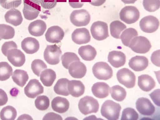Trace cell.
<instances>
[{"label":"cell","instance_id":"6da1fadb","mask_svg":"<svg viewBox=\"0 0 160 120\" xmlns=\"http://www.w3.org/2000/svg\"><path fill=\"white\" fill-rule=\"evenodd\" d=\"M121 108L120 104L111 100H107L101 107V115L108 120H118L119 118Z\"/></svg>","mask_w":160,"mask_h":120},{"label":"cell","instance_id":"7a4b0ae2","mask_svg":"<svg viewBox=\"0 0 160 120\" xmlns=\"http://www.w3.org/2000/svg\"><path fill=\"white\" fill-rule=\"evenodd\" d=\"M40 0H23L22 12L25 19L29 21L38 18L41 11Z\"/></svg>","mask_w":160,"mask_h":120},{"label":"cell","instance_id":"3957f363","mask_svg":"<svg viewBox=\"0 0 160 120\" xmlns=\"http://www.w3.org/2000/svg\"><path fill=\"white\" fill-rule=\"evenodd\" d=\"M78 106L80 112L87 115L98 112L99 105L98 100L92 97L87 96L80 99Z\"/></svg>","mask_w":160,"mask_h":120},{"label":"cell","instance_id":"277c9868","mask_svg":"<svg viewBox=\"0 0 160 120\" xmlns=\"http://www.w3.org/2000/svg\"><path fill=\"white\" fill-rule=\"evenodd\" d=\"M128 47L135 52L145 54L150 51L152 46L148 38L143 36H138L135 37L131 40Z\"/></svg>","mask_w":160,"mask_h":120},{"label":"cell","instance_id":"5b68a950","mask_svg":"<svg viewBox=\"0 0 160 120\" xmlns=\"http://www.w3.org/2000/svg\"><path fill=\"white\" fill-rule=\"evenodd\" d=\"M92 70L94 76L98 79L106 81L112 77V68L106 62H97L93 67Z\"/></svg>","mask_w":160,"mask_h":120},{"label":"cell","instance_id":"8992f818","mask_svg":"<svg viewBox=\"0 0 160 120\" xmlns=\"http://www.w3.org/2000/svg\"><path fill=\"white\" fill-rule=\"evenodd\" d=\"M62 53L61 48L56 44L48 45L44 51V59L49 65H56L60 62Z\"/></svg>","mask_w":160,"mask_h":120},{"label":"cell","instance_id":"52a82bcc","mask_svg":"<svg viewBox=\"0 0 160 120\" xmlns=\"http://www.w3.org/2000/svg\"><path fill=\"white\" fill-rule=\"evenodd\" d=\"M70 18L71 22L75 26H86L91 21V16L85 9L75 10L71 13Z\"/></svg>","mask_w":160,"mask_h":120},{"label":"cell","instance_id":"ba28073f","mask_svg":"<svg viewBox=\"0 0 160 120\" xmlns=\"http://www.w3.org/2000/svg\"><path fill=\"white\" fill-rule=\"evenodd\" d=\"M120 19L128 24L134 23L138 21L140 18V12L136 7H125L120 11Z\"/></svg>","mask_w":160,"mask_h":120},{"label":"cell","instance_id":"9c48e42d","mask_svg":"<svg viewBox=\"0 0 160 120\" xmlns=\"http://www.w3.org/2000/svg\"><path fill=\"white\" fill-rule=\"evenodd\" d=\"M91 32L93 38L98 41H102L109 37L108 24L102 21L94 22L91 26Z\"/></svg>","mask_w":160,"mask_h":120},{"label":"cell","instance_id":"30bf717a","mask_svg":"<svg viewBox=\"0 0 160 120\" xmlns=\"http://www.w3.org/2000/svg\"><path fill=\"white\" fill-rule=\"evenodd\" d=\"M117 78L120 83L127 88H133L135 85L136 76L135 74L127 68L119 70L117 73Z\"/></svg>","mask_w":160,"mask_h":120},{"label":"cell","instance_id":"8fae6325","mask_svg":"<svg viewBox=\"0 0 160 120\" xmlns=\"http://www.w3.org/2000/svg\"><path fill=\"white\" fill-rule=\"evenodd\" d=\"M139 25L142 31L148 33L155 32L159 26L158 20L155 17L149 15L144 17L140 21Z\"/></svg>","mask_w":160,"mask_h":120},{"label":"cell","instance_id":"7c38bea8","mask_svg":"<svg viewBox=\"0 0 160 120\" xmlns=\"http://www.w3.org/2000/svg\"><path fill=\"white\" fill-rule=\"evenodd\" d=\"M24 92L28 98H35L44 92V88L38 80L32 79L30 80L25 87Z\"/></svg>","mask_w":160,"mask_h":120},{"label":"cell","instance_id":"4fadbf2b","mask_svg":"<svg viewBox=\"0 0 160 120\" xmlns=\"http://www.w3.org/2000/svg\"><path fill=\"white\" fill-rule=\"evenodd\" d=\"M45 36L48 42L51 43H58L63 38L65 32L58 26H53L48 28Z\"/></svg>","mask_w":160,"mask_h":120},{"label":"cell","instance_id":"5bb4252c","mask_svg":"<svg viewBox=\"0 0 160 120\" xmlns=\"http://www.w3.org/2000/svg\"><path fill=\"white\" fill-rule=\"evenodd\" d=\"M136 107L141 115L151 116L155 113V106L148 98H138L136 102Z\"/></svg>","mask_w":160,"mask_h":120},{"label":"cell","instance_id":"9a60e30c","mask_svg":"<svg viewBox=\"0 0 160 120\" xmlns=\"http://www.w3.org/2000/svg\"><path fill=\"white\" fill-rule=\"evenodd\" d=\"M8 59L14 66L21 67L25 64V55L22 51L18 48H12L8 51Z\"/></svg>","mask_w":160,"mask_h":120},{"label":"cell","instance_id":"2e32d148","mask_svg":"<svg viewBox=\"0 0 160 120\" xmlns=\"http://www.w3.org/2000/svg\"><path fill=\"white\" fill-rule=\"evenodd\" d=\"M89 31L86 28H77L72 34V39L76 44L82 45L88 43L91 41Z\"/></svg>","mask_w":160,"mask_h":120},{"label":"cell","instance_id":"e0dca14e","mask_svg":"<svg viewBox=\"0 0 160 120\" xmlns=\"http://www.w3.org/2000/svg\"><path fill=\"white\" fill-rule=\"evenodd\" d=\"M70 75L74 78H81L85 77L87 69L85 64L80 61L71 63L68 67Z\"/></svg>","mask_w":160,"mask_h":120},{"label":"cell","instance_id":"ac0fdd59","mask_svg":"<svg viewBox=\"0 0 160 120\" xmlns=\"http://www.w3.org/2000/svg\"><path fill=\"white\" fill-rule=\"evenodd\" d=\"M108 62L114 68H121L125 65L126 58L125 54L121 51H113L109 52Z\"/></svg>","mask_w":160,"mask_h":120},{"label":"cell","instance_id":"d6986e66","mask_svg":"<svg viewBox=\"0 0 160 120\" xmlns=\"http://www.w3.org/2000/svg\"><path fill=\"white\" fill-rule=\"evenodd\" d=\"M128 65L131 69L135 71H143L148 68V60L145 57L136 56L129 60Z\"/></svg>","mask_w":160,"mask_h":120},{"label":"cell","instance_id":"ffe728a7","mask_svg":"<svg viewBox=\"0 0 160 120\" xmlns=\"http://www.w3.org/2000/svg\"><path fill=\"white\" fill-rule=\"evenodd\" d=\"M21 48L26 53L33 54L39 50V43L36 38L28 37L23 40L21 42Z\"/></svg>","mask_w":160,"mask_h":120},{"label":"cell","instance_id":"44dd1931","mask_svg":"<svg viewBox=\"0 0 160 120\" xmlns=\"http://www.w3.org/2000/svg\"><path fill=\"white\" fill-rule=\"evenodd\" d=\"M68 88L69 94L75 98H78L83 95L85 87L81 81L71 80L68 81Z\"/></svg>","mask_w":160,"mask_h":120},{"label":"cell","instance_id":"7402d4cb","mask_svg":"<svg viewBox=\"0 0 160 120\" xmlns=\"http://www.w3.org/2000/svg\"><path fill=\"white\" fill-rule=\"evenodd\" d=\"M46 29V24L41 20H37L31 22L28 27L29 33L31 35L36 37L43 35Z\"/></svg>","mask_w":160,"mask_h":120},{"label":"cell","instance_id":"603a6c76","mask_svg":"<svg viewBox=\"0 0 160 120\" xmlns=\"http://www.w3.org/2000/svg\"><path fill=\"white\" fill-rule=\"evenodd\" d=\"M70 103L65 98L57 97L52 100L51 107L53 111L59 113H64L69 109Z\"/></svg>","mask_w":160,"mask_h":120},{"label":"cell","instance_id":"cb8c5ba5","mask_svg":"<svg viewBox=\"0 0 160 120\" xmlns=\"http://www.w3.org/2000/svg\"><path fill=\"white\" fill-rule=\"evenodd\" d=\"M5 18L8 23L17 27L22 23L23 18L21 13L15 8H12L5 14Z\"/></svg>","mask_w":160,"mask_h":120},{"label":"cell","instance_id":"d4e9b609","mask_svg":"<svg viewBox=\"0 0 160 120\" xmlns=\"http://www.w3.org/2000/svg\"><path fill=\"white\" fill-rule=\"evenodd\" d=\"M138 85L142 91L149 92L155 88L156 82L149 75H142L138 77Z\"/></svg>","mask_w":160,"mask_h":120},{"label":"cell","instance_id":"484cf974","mask_svg":"<svg viewBox=\"0 0 160 120\" xmlns=\"http://www.w3.org/2000/svg\"><path fill=\"white\" fill-rule=\"evenodd\" d=\"M109 85L104 82H98L93 85L92 92L97 98H104L109 95Z\"/></svg>","mask_w":160,"mask_h":120},{"label":"cell","instance_id":"4316f807","mask_svg":"<svg viewBox=\"0 0 160 120\" xmlns=\"http://www.w3.org/2000/svg\"><path fill=\"white\" fill-rule=\"evenodd\" d=\"M78 53L82 59L86 61H91L95 59L97 52L92 46L88 45L80 47Z\"/></svg>","mask_w":160,"mask_h":120},{"label":"cell","instance_id":"83f0119b","mask_svg":"<svg viewBox=\"0 0 160 120\" xmlns=\"http://www.w3.org/2000/svg\"><path fill=\"white\" fill-rule=\"evenodd\" d=\"M56 78V74L55 71L49 68L42 71L40 76V80L44 86L50 87L53 85Z\"/></svg>","mask_w":160,"mask_h":120},{"label":"cell","instance_id":"f1b7e54d","mask_svg":"<svg viewBox=\"0 0 160 120\" xmlns=\"http://www.w3.org/2000/svg\"><path fill=\"white\" fill-rule=\"evenodd\" d=\"M12 74V78L13 81L17 85L21 88L25 85L29 79L28 73L23 70H16Z\"/></svg>","mask_w":160,"mask_h":120},{"label":"cell","instance_id":"f546056e","mask_svg":"<svg viewBox=\"0 0 160 120\" xmlns=\"http://www.w3.org/2000/svg\"><path fill=\"white\" fill-rule=\"evenodd\" d=\"M69 80L66 78H61L58 80L54 88V91L58 95L68 96L69 95L68 89Z\"/></svg>","mask_w":160,"mask_h":120},{"label":"cell","instance_id":"4dcf8cb0","mask_svg":"<svg viewBox=\"0 0 160 120\" xmlns=\"http://www.w3.org/2000/svg\"><path fill=\"white\" fill-rule=\"evenodd\" d=\"M127 28L125 24L119 21H112L110 25V32L114 38L119 39L121 32Z\"/></svg>","mask_w":160,"mask_h":120},{"label":"cell","instance_id":"1f68e13d","mask_svg":"<svg viewBox=\"0 0 160 120\" xmlns=\"http://www.w3.org/2000/svg\"><path fill=\"white\" fill-rule=\"evenodd\" d=\"M110 91L113 99L118 102L123 101L126 97V91L125 88L119 85L114 86L110 88Z\"/></svg>","mask_w":160,"mask_h":120},{"label":"cell","instance_id":"d6a6232c","mask_svg":"<svg viewBox=\"0 0 160 120\" xmlns=\"http://www.w3.org/2000/svg\"><path fill=\"white\" fill-rule=\"evenodd\" d=\"M138 35V32L136 30L133 28H130L125 30L122 32L120 38L122 44L125 46L128 47L131 40Z\"/></svg>","mask_w":160,"mask_h":120},{"label":"cell","instance_id":"836d02e7","mask_svg":"<svg viewBox=\"0 0 160 120\" xmlns=\"http://www.w3.org/2000/svg\"><path fill=\"white\" fill-rule=\"evenodd\" d=\"M17 116L16 110L11 106L5 107L0 112V118L2 120H14Z\"/></svg>","mask_w":160,"mask_h":120},{"label":"cell","instance_id":"e575fe53","mask_svg":"<svg viewBox=\"0 0 160 120\" xmlns=\"http://www.w3.org/2000/svg\"><path fill=\"white\" fill-rule=\"evenodd\" d=\"M12 67L8 62H0V81H5L9 79L12 75Z\"/></svg>","mask_w":160,"mask_h":120},{"label":"cell","instance_id":"d590c367","mask_svg":"<svg viewBox=\"0 0 160 120\" xmlns=\"http://www.w3.org/2000/svg\"><path fill=\"white\" fill-rule=\"evenodd\" d=\"M15 35V30L12 27L5 24H0V38L1 39H11Z\"/></svg>","mask_w":160,"mask_h":120},{"label":"cell","instance_id":"8d00e7d4","mask_svg":"<svg viewBox=\"0 0 160 120\" xmlns=\"http://www.w3.org/2000/svg\"><path fill=\"white\" fill-rule=\"evenodd\" d=\"M63 66L67 69H68L70 64L76 61H80V59L78 56L75 53L67 52L64 54L61 57Z\"/></svg>","mask_w":160,"mask_h":120},{"label":"cell","instance_id":"74e56055","mask_svg":"<svg viewBox=\"0 0 160 120\" xmlns=\"http://www.w3.org/2000/svg\"><path fill=\"white\" fill-rule=\"evenodd\" d=\"M35 105L38 110L45 111L50 106V101L48 97L45 95L38 96L35 101Z\"/></svg>","mask_w":160,"mask_h":120},{"label":"cell","instance_id":"f35d334b","mask_svg":"<svg viewBox=\"0 0 160 120\" xmlns=\"http://www.w3.org/2000/svg\"><path fill=\"white\" fill-rule=\"evenodd\" d=\"M48 68L46 64L43 61L38 59L34 60L31 64V69L35 75L39 77L41 72Z\"/></svg>","mask_w":160,"mask_h":120},{"label":"cell","instance_id":"ab89813d","mask_svg":"<svg viewBox=\"0 0 160 120\" xmlns=\"http://www.w3.org/2000/svg\"><path fill=\"white\" fill-rule=\"evenodd\" d=\"M143 5L147 11L154 12L159 9L160 7V0H143Z\"/></svg>","mask_w":160,"mask_h":120},{"label":"cell","instance_id":"60d3db41","mask_svg":"<svg viewBox=\"0 0 160 120\" xmlns=\"http://www.w3.org/2000/svg\"><path fill=\"white\" fill-rule=\"evenodd\" d=\"M138 118V113L133 108H127L122 111L121 120H137Z\"/></svg>","mask_w":160,"mask_h":120},{"label":"cell","instance_id":"b9f144b4","mask_svg":"<svg viewBox=\"0 0 160 120\" xmlns=\"http://www.w3.org/2000/svg\"><path fill=\"white\" fill-rule=\"evenodd\" d=\"M22 0H0V5L6 9L18 8Z\"/></svg>","mask_w":160,"mask_h":120},{"label":"cell","instance_id":"7bdbcfd3","mask_svg":"<svg viewBox=\"0 0 160 120\" xmlns=\"http://www.w3.org/2000/svg\"><path fill=\"white\" fill-rule=\"evenodd\" d=\"M18 48V46L16 43L13 41H8L4 43L2 45L1 51L3 54L7 57L8 51L12 48Z\"/></svg>","mask_w":160,"mask_h":120},{"label":"cell","instance_id":"ee69618b","mask_svg":"<svg viewBox=\"0 0 160 120\" xmlns=\"http://www.w3.org/2000/svg\"><path fill=\"white\" fill-rule=\"evenodd\" d=\"M40 5L46 9L53 8L57 4V0H40Z\"/></svg>","mask_w":160,"mask_h":120},{"label":"cell","instance_id":"f6af8a7d","mask_svg":"<svg viewBox=\"0 0 160 120\" xmlns=\"http://www.w3.org/2000/svg\"><path fill=\"white\" fill-rule=\"evenodd\" d=\"M160 89L155 90L153 92L149 94L150 98L152 99V101L156 105L160 107Z\"/></svg>","mask_w":160,"mask_h":120},{"label":"cell","instance_id":"bcb514c9","mask_svg":"<svg viewBox=\"0 0 160 120\" xmlns=\"http://www.w3.org/2000/svg\"><path fill=\"white\" fill-rule=\"evenodd\" d=\"M68 2L73 8H82L85 2H87V0H68Z\"/></svg>","mask_w":160,"mask_h":120},{"label":"cell","instance_id":"7dc6e473","mask_svg":"<svg viewBox=\"0 0 160 120\" xmlns=\"http://www.w3.org/2000/svg\"><path fill=\"white\" fill-rule=\"evenodd\" d=\"M151 60L153 64L160 67V50L152 53L151 56Z\"/></svg>","mask_w":160,"mask_h":120},{"label":"cell","instance_id":"c3c4849f","mask_svg":"<svg viewBox=\"0 0 160 120\" xmlns=\"http://www.w3.org/2000/svg\"><path fill=\"white\" fill-rule=\"evenodd\" d=\"M8 95L4 90L0 88V107L6 105L8 102Z\"/></svg>","mask_w":160,"mask_h":120},{"label":"cell","instance_id":"681fc988","mask_svg":"<svg viewBox=\"0 0 160 120\" xmlns=\"http://www.w3.org/2000/svg\"><path fill=\"white\" fill-rule=\"evenodd\" d=\"M43 120H62V118L61 116L53 112H49L46 114L43 118Z\"/></svg>","mask_w":160,"mask_h":120},{"label":"cell","instance_id":"f907efd6","mask_svg":"<svg viewBox=\"0 0 160 120\" xmlns=\"http://www.w3.org/2000/svg\"><path fill=\"white\" fill-rule=\"evenodd\" d=\"M106 0H87V2L96 7H99L102 5L106 2Z\"/></svg>","mask_w":160,"mask_h":120},{"label":"cell","instance_id":"816d5d0a","mask_svg":"<svg viewBox=\"0 0 160 120\" xmlns=\"http://www.w3.org/2000/svg\"><path fill=\"white\" fill-rule=\"evenodd\" d=\"M137 0H121L125 4H134Z\"/></svg>","mask_w":160,"mask_h":120},{"label":"cell","instance_id":"f5cc1de1","mask_svg":"<svg viewBox=\"0 0 160 120\" xmlns=\"http://www.w3.org/2000/svg\"><path fill=\"white\" fill-rule=\"evenodd\" d=\"M1 39H1V38H0V41H1Z\"/></svg>","mask_w":160,"mask_h":120}]
</instances>
